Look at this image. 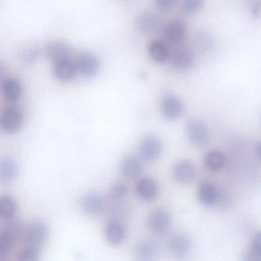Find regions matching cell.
Returning a JSON list of instances; mask_svg holds the SVG:
<instances>
[{"label":"cell","mask_w":261,"mask_h":261,"mask_svg":"<svg viewBox=\"0 0 261 261\" xmlns=\"http://www.w3.org/2000/svg\"><path fill=\"white\" fill-rule=\"evenodd\" d=\"M194 63H195V56L193 53L187 48H179L172 56V66L177 71H188L192 68Z\"/></svg>","instance_id":"ac0fdd59"},{"label":"cell","mask_w":261,"mask_h":261,"mask_svg":"<svg viewBox=\"0 0 261 261\" xmlns=\"http://www.w3.org/2000/svg\"><path fill=\"white\" fill-rule=\"evenodd\" d=\"M134 254L139 260H152L158 255V247L151 241H142L136 245Z\"/></svg>","instance_id":"7402d4cb"},{"label":"cell","mask_w":261,"mask_h":261,"mask_svg":"<svg viewBox=\"0 0 261 261\" xmlns=\"http://www.w3.org/2000/svg\"><path fill=\"white\" fill-rule=\"evenodd\" d=\"M53 74L57 80L68 82L73 80L77 74L75 60L70 58L53 63Z\"/></svg>","instance_id":"9c48e42d"},{"label":"cell","mask_w":261,"mask_h":261,"mask_svg":"<svg viewBox=\"0 0 261 261\" xmlns=\"http://www.w3.org/2000/svg\"><path fill=\"white\" fill-rule=\"evenodd\" d=\"M5 74V67L3 65L2 62H0V79H2Z\"/></svg>","instance_id":"836d02e7"},{"label":"cell","mask_w":261,"mask_h":261,"mask_svg":"<svg viewBox=\"0 0 261 261\" xmlns=\"http://www.w3.org/2000/svg\"><path fill=\"white\" fill-rule=\"evenodd\" d=\"M72 55V51L69 45L60 41L51 42L46 48V56L53 63L70 59Z\"/></svg>","instance_id":"e0dca14e"},{"label":"cell","mask_w":261,"mask_h":261,"mask_svg":"<svg viewBox=\"0 0 261 261\" xmlns=\"http://www.w3.org/2000/svg\"><path fill=\"white\" fill-rule=\"evenodd\" d=\"M252 13L254 16H258L259 14V4H257L256 5L253 6V10H252Z\"/></svg>","instance_id":"d6a6232c"},{"label":"cell","mask_w":261,"mask_h":261,"mask_svg":"<svg viewBox=\"0 0 261 261\" xmlns=\"http://www.w3.org/2000/svg\"><path fill=\"white\" fill-rule=\"evenodd\" d=\"M148 54L154 62L160 65L164 64L170 56L169 47L161 40H154L149 44Z\"/></svg>","instance_id":"ffe728a7"},{"label":"cell","mask_w":261,"mask_h":261,"mask_svg":"<svg viewBox=\"0 0 261 261\" xmlns=\"http://www.w3.org/2000/svg\"><path fill=\"white\" fill-rule=\"evenodd\" d=\"M81 209L87 216L95 218L103 213L105 201L103 197L95 192L86 194L81 199Z\"/></svg>","instance_id":"8992f818"},{"label":"cell","mask_w":261,"mask_h":261,"mask_svg":"<svg viewBox=\"0 0 261 261\" xmlns=\"http://www.w3.org/2000/svg\"><path fill=\"white\" fill-rule=\"evenodd\" d=\"M2 93L8 101H17L22 95V85L19 80L13 77L6 79L2 85Z\"/></svg>","instance_id":"603a6c76"},{"label":"cell","mask_w":261,"mask_h":261,"mask_svg":"<svg viewBox=\"0 0 261 261\" xmlns=\"http://www.w3.org/2000/svg\"><path fill=\"white\" fill-rule=\"evenodd\" d=\"M41 259L40 249L25 245L18 253V259L21 261H39Z\"/></svg>","instance_id":"83f0119b"},{"label":"cell","mask_w":261,"mask_h":261,"mask_svg":"<svg viewBox=\"0 0 261 261\" xmlns=\"http://www.w3.org/2000/svg\"><path fill=\"white\" fill-rule=\"evenodd\" d=\"M18 210L16 199L10 195L0 197V218L4 220L15 218Z\"/></svg>","instance_id":"cb8c5ba5"},{"label":"cell","mask_w":261,"mask_h":261,"mask_svg":"<svg viewBox=\"0 0 261 261\" xmlns=\"http://www.w3.org/2000/svg\"><path fill=\"white\" fill-rule=\"evenodd\" d=\"M163 151V143L160 137L149 135L143 138L139 144V152L142 159L147 162L156 160Z\"/></svg>","instance_id":"3957f363"},{"label":"cell","mask_w":261,"mask_h":261,"mask_svg":"<svg viewBox=\"0 0 261 261\" xmlns=\"http://www.w3.org/2000/svg\"><path fill=\"white\" fill-rule=\"evenodd\" d=\"M183 109L182 102L176 96L167 94L162 99L161 113L166 120H177L182 114Z\"/></svg>","instance_id":"ba28073f"},{"label":"cell","mask_w":261,"mask_h":261,"mask_svg":"<svg viewBox=\"0 0 261 261\" xmlns=\"http://www.w3.org/2000/svg\"><path fill=\"white\" fill-rule=\"evenodd\" d=\"M23 123V113L16 107H8L0 114V129L5 134H17Z\"/></svg>","instance_id":"7a4b0ae2"},{"label":"cell","mask_w":261,"mask_h":261,"mask_svg":"<svg viewBox=\"0 0 261 261\" xmlns=\"http://www.w3.org/2000/svg\"><path fill=\"white\" fill-rule=\"evenodd\" d=\"M17 237L4 228L0 232V259L5 258L15 247Z\"/></svg>","instance_id":"d4e9b609"},{"label":"cell","mask_w":261,"mask_h":261,"mask_svg":"<svg viewBox=\"0 0 261 261\" xmlns=\"http://www.w3.org/2000/svg\"><path fill=\"white\" fill-rule=\"evenodd\" d=\"M160 25L158 16L151 12H145L137 16L136 27L141 34L149 36L154 34Z\"/></svg>","instance_id":"5bb4252c"},{"label":"cell","mask_w":261,"mask_h":261,"mask_svg":"<svg viewBox=\"0 0 261 261\" xmlns=\"http://www.w3.org/2000/svg\"><path fill=\"white\" fill-rule=\"evenodd\" d=\"M198 198L201 204L212 206L219 199V192L216 186L209 181H204L200 185L198 189Z\"/></svg>","instance_id":"d6986e66"},{"label":"cell","mask_w":261,"mask_h":261,"mask_svg":"<svg viewBox=\"0 0 261 261\" xmlns=\"http://www.w3.org/2000/svg\"><path fill=\"white\" fill-rule=\"evenodd\" d=\"M127 186L123 183L114 185L111 189V196L114 200H121L127 195Z\"/></svg>","instance_id":"f546056e"},{"label":"cell","mask_w":261,"mask_h":261,"mask_svg":"<svg viewBox=\"0 0 261 261\" xmlns=\"http://www.w3.org/2000/svg\"><path fill=\"white\" fill-rule=\"evenodd\" d=\"M172 224L170 215L167 211L159 208L152 211L148 217V227L155 234H164Z\"/></svg>","instance_id":"277c9868"},{"label":"cell","mask_w":261,"mask_h":261,"mask_svg":"<svg viewBox=\"0 0 261 261\" xmlns=\"http://www.w3.org/2000/svg\"><path fill=\"white\" fill-rule=\"evenodd\" d=\"M39 56V51L36 48H29L23 51L22 58L24 62L31 64L37 60Z\"/></svg>","instance_id":"4dcf8cb0"},{"label":"cell","mask_w":261,"mask_h":261,"mask_svg":"<svg viewBox=\"0 0 261 261\" xmlns=\"http://www.w3.org/2000/svg\"><path fill=\"white\" fill-rule=\"evenodd\" d=\"M169 249L170 253L175 257H185L192 249V241L187 235L178 233L171 238L169 242Z\"/></svg>","instance_id":"9a60e30c"},{"label":"cell","mask_w":261,"mask_h":261,"mask_svg":"<svg viewBox=\"0 0 261 261\" xmlns=\"http://www.w3.org/2000/svg\"><path fill=\"white\" fill-rule=\"evenodd\" d=\"M49 229L45 223L37 221L24 228L22 241L25 245L41 249L48 241Z\"/></svg>","instance_id":"6da1fadb"},{"label":"cell","mask_w":261,"mask_h":261,"mask_svg":"<svg viewBox=\"0 0 261 261\" xmlns=\"http://www.w3.org/2000/svg\"><path fill=\"white\" fill-rule=\"evenodd\" d=\"M172 175L177 182L181 185H189L195 180L196 169L191 162L181 160L174 166Z\"/></svg>","instance_id":"8fae6325"},{"label":"cell","mask_w":261,"mask_h":261,"mask_svg":"<svg viewBox=\"0 0 261 261\" xmlns=\"http://www.w3.org/2000/svg\"><path fill=\"white\" fill-rule=\"evenodd\" d=\"M77 72L85 77H92L100 70V60L91 53H83L75 59Z\"/></svg>","instance_id":"5b68a950"},{"label":"cell","mask_w":261,"mask_h":261,"mask_svg":"<svg viewBox=\"0 0 261 261\" xmlns=\"http://www.w3.org/2000/svg\"><path fill=\"white\" fill-rule=\"evenodd\" d=\"M105 238L111 245H120L126 238V228L120 221L110 220L106 223L105 228Z\"/></svg>","instance_id":"4fadbf2b"},{"label":"cell","mask_w":261,"mask_h":261,"mask_svg":"<svg viewBox=\"0 0 261 261\" xmlns=\"http://www.w3.org/2000/svg\"><path fill=\"white\" fill-rule=\"evenodd\" d=\"M120 172L128 179L137 178L142 172L141 163L134 155H128L122 160Z\"/></svg>","instance_id":"44dd1931"},{"label":"cell","mask_w":261,"mask_h":261,"mask_svg":"<svg viewBox=\"0 0 261 261\" xmlns=\"http://www.w3.org/2000/svg\"><path fill=\"white\" fill-rule=\"evenodd\" d=\"M187 33V25L183 21L176 19L171 21L165 27L164 37L172 45H178L184 42Z\"/></svg>","instance_id":"30bf717a"},{"label":"cell","mask_w":261,"mask_h":261,"mask_svg":"<svg viewBox=\"0 0 261 261\" xmlns=\"http://www.w3.org/2000/svg\"><path fill=\"white\" fill-rule=\"evenodd\" d=\"M19 164L11 157L0 159V182L4 185L11 184L19 176Z\"/></svg>","instance_id":"7c38bea8"},{"label":"cell","mask_w":261,"mask_h":261,"mask_svg":"<svg viewBox=\"0 0 261 261\" xmlns=\"http://www.w3.org/2000/svg\"><path fill=\"white\" fill-rule=\"evenodd\" d=\"M158 185L151 177L140 178L136 186V192L141 199L146 201H152L158 195Z\"/></svg>","instance_id":"2e32d148"},{"label":"cell","mask_w":261,"mask_h":261,"mask_svg":"<svg viewBox=\"0 0 261 261\" xmlns=\"http://www.w3.org/2000/svg\"><path fill=\"white\" fill-rule=\"evenodd\" d=\"M188 139L194 146L202 147L208 141L207 126L199 120H191L186 125Z\"/></svg>","instance_id":"52a82bcc"},{"label":"cell","mask_w":261,"mask_h":261,"mask_svg":"<svg viewBox=\"0 0 261 261\" xmlns=\"http://www.w3.org/2000/svg\"><path fill=\"white\" fill-rule=\"evenodd\" d=\"M225 163V155L220 150H211L204 156V164L214 172H218L222 169Z\"/></svg>","instance_id":"484cf974"},{"label":"cell","mask_w":261,"mask_h":261,"mask_svg":"<svg viewBox=\"0 0 261 261\" xmlns=\"http://www.w3.org/2000/svg\"><path fill=\"white\" fill-rule=\"evenodd\" d=\"M205 0H181V8L187 14H195L202 10Z\"/></svg>","instance_id":"f1b7e54d"},{"label":"cell","mask_w":261,"mask_h":261,"mask_svg":"<svg viewBox=\"0 0 261 261\" xmlns=\"http://www.w3.org/2000/svg\"><path fill=\"white\" fill-rule=\"evenodd\" d=\"M177 0H154L155 7L160 11L167 12L175 7Z\"/></svg>","instance_id":"1f68e13d"},{"label":"cell","mask_w":261,"mask_h":261,"mask_svg":"<svg viewBox=\"0 0 261 261\" xmlns=\"http://www.w3.org/2000/svg\"><path fill=\"white\" fill-rule=\"evenodd\" d=\"M244 259L247 261L261 260V238L260 233H257L253 237L251 245L244 255Z\"/></svg>","instance_id":"4316f807"}]
</instances>
